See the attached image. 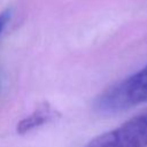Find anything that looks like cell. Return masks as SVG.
I'll return each mask as SVG.
<instances>
[{
	"label": "cell",
	"mask_w": 147,
	"mask_h": 147,
	"mask_svg": "<svg viewBox=\"0 0 147 147\" xmlns=\"http://www.w3.org/2000/svg\"><path fill=\"white\" fill-rule=\"evenodd\" d=\"M54 114L55 113L52 110L49 106L42 105L39 108H37L29 117H25L23 121L20 122L17 126V131L20 133H25L40 125H44L54 117Z\"/></svg>",
	"instance_id": "3957f363"
},
{
	"label": "cell",
	"mask_w": 147,
	"mask_h": 147,
	"mask_svg": "<svg viewBox=\"0 0 147 147\" xmlns=\"http://www.w3.org/2000/svg\"><path fill=\"white\" fill-rule=\"evenodd\" d=\"M8 20H9V14H8V11L0 14V33H1V31L3 30V28L6 26Z\"/></svg>",
	"instance_id": "277c9868"
},
{
	"label": "cell",
	"mask_w": 147,
	"mask_h": 147,
	"mask_svg": "<svg viewBox=\"0 0 147 147\" xmlns=\"http://www.w3.org/2000/svg\"><path fill=\"white\" fill-rule=\"evenodd\" d=\"M85 147H147V111L100 134Z\"/></svg>",
	"instance_id": "7a4b0ae2"
},
{
	"label": "cell",
	"mask_w": 147,
	"mask_h": 147,
	"mask_svg": "<svg viewBox=\"0 0 147 147\" xmlns=\"http://www.w3.org/2000/svg\"><path fill=\"white\" fill-rule=\"evenodd\" d=\"M147 101V65L100 93L94 108L101 114H116Z\"/></svg>",
	"instance_id": "6da1fadb"
}]
</instances>
